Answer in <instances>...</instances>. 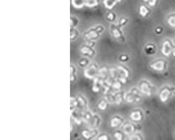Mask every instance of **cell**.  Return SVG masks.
<instances>
[{
  "mask_svg": "<svg viewBox=\"0 0 175 140\" xmlns=\"http://www.w3.org/2000/svg\"><path fill=\"white\" fill-rule=\"evenodd\" d=\"M139 13L140 14H141V16H146V15L148 14V11L147 8H146L144 6H142L141 7H140V9H139Z\"/></svg>",
  "mask_w": 175,
  "mask_h": 140,
  "instance_id": "cell-12",
  "label": "cell"
},
{
  "mask_svg": "<svg viewBox=\"0 0 175 140\" xmlns=\"http://www.w3.org/2000/svg\"><path fill=\"white\" fill-rule=\"evenodd\" d=\"M131 119L134 121H139L142 119V114L139 111H134L131 113Z\"/></svg>",
  "mask_w": 175,
  "mask_h": 140,
  "instance_id": "cell-9",
  "label": "cell"
},
{
  "mask_svg": "<svg viewBox=\"0 0 175 140\" xmlns=\"http://www.w3.org/2000/svg\"><path fill=\"white\" fill-rule=\"evenodd\" d=\"M86 5L89 6V7H93L98 4V0H85Z\"/></svg>",
  "mask_w": 175,
  "mask_h": 140,
  "instance_id": "cell-10",
  "label": "cell"
},
{
  "mask_svg": "<svg viewBox=\"0 0 175 140\" xmlns=\"http://www.w3.org/2000/svg\"><path fill=\"white\" fill-rule=\"evenodd\" d=\"M162 51H163V53L165 55V56H169L170 52H171V47H170L169 43L165 42Z\"/></svg>",
  "mask_w": 175,
  "mask_h": 140,
  "instance_id": "cell-6",
  "label": "cell"
},
{
  "mask_svg": "<svg viewBox=\"0 0 175 140\" xmlns=\"http://www.w3.org/2000/svg\"><path fill=\"white\" fill-rule=\"evenodd\" d=\"M121 122H122V120L120 119V118L115 117L114 119L111 120V126H113V127H116V126H119L120 123H121Z\"/></svg>",
  "mask_w": 175,
  "mask_h": 140,
  "instance_id": "cell-11",
  "label": "cell"
},
{
  "mask_svg": "<svg viewBox=\"0 0 175 140\" xmlns=\"http://www.w3.org/2000/svg\"><path fill=\"white\" fill-rule=\"evenodd\" d=\"M151 67L153 69H156V70H163L164 68V62L163 61H158V62H155L154 64H152L151 65Z\"/></svg>",
  "mask_w": 175,
  "mask_h": 140,
  "instance_id": "cell-7",
  "label": "cell"
},
{
  "mask_svg": "<svg viewBox=\"0 0 175 140\" xmlns=\"http://www.w3.org/2000/svg\"><path fill=\"white\" fill-rule=\"evenodd\" d=\"M127 57L126 56H125V55H123V56L120 58V60L123 61V62H125V61H127Z\"/></svg>",
  "mask_w": 175,
  "mask_h": 140,
  "instance_id": "cell-20",
  "label": "cell"
},
{
  "mask_svg": "<svg viewBox=\"0 0 175 140\" xmlns=\"http://www.w3.org/2000/svg\"><path fill=\"white\" fill-rule=\"evenodd\" d=\"M144 1H149V0H144Z\"/></svg>",
  "mask_w": 175,
  "mask_h": 140,
  "instance_id": "cell-22",
  "label": "cell"
},
{
  "mask_svg": "<svg viewBox=\"0 0 175 140\" xmlns=\"http://www.w3.org/2000/svg\"><path fill=\"white\" fill-rule=\"evenodd\" d=\"M112 32H113L114 36L116 37V38H120L121 37V33H120L119 30H118L116 27L112 28Z\"/></svg>",
  "mask_w": 175,
  "mask_h": 140,
  "instance_id": "cell-13",
  "label": "cell"
},
{
  "mask_svg": "<svg viewBox=\"0 0 175 140\" xmlns=\"http://www.w3.org/2000/svg\"><path fill=\"white\" fill-rule=\"evenodd\" d=\"M81 52H83V53H87L88 55H90V56H92V55H93V51L90 49V48H87V47H84L81 50Z\"/></svg>",
  "mask_w": 175,
  "mask_h": 140,
  "instance_id": "cell-14",
  "label": "cell"
},
{
  "mask_svg": "<svg viewBox=\"0 0 175 140\" xmlns=\"http://www.w3.org/2000/svg\"><path fill=\"white\" fill-rule=\"evenodd\" d=\"M120 0H105V2H104V4H105V5L106 7L107 8H109V9H111L114 7V6L116 5V3L118 2H120Z\"/></svg>",
  "mask_w": 175,
  "mask_h": 140,
  "instance_id": "cell-3",
  "label": "cell"
},
{
  "mask_svg": "<svg viewBox=\"0 0 175 140\" xmlns=\"http://www.w3.org/2000/svg\"><path fill=\"white\" fill-rule=\"evenodd\" d=\"M71 23H72V27H74V26H76L77 25V23H78V19L76 17H72L71 18Z\"/></svg>",
  "mask_w": 175,
  "mask_h": 140,
  "instance_id": "cell-18",
  "label": "cell"
},
{
  "mask_svg": "<svg viewBox=\"0 0 175 140\" xmlns=\"http://www.w3.org/2000/svg\"><path fill=\"white\" fill-rule=\"evenodd\" d=\"M87 60L88 59H83V60H81V61H80L79 64L81 65V66L82 67L87 66V65H88V61Z\"/></svg>",
  "mask_w": 175,
  "mask_h": 140,
  "instance_id": "cell-19",
  "label": "cell"
},
{
  "mask_svg": "<svg viewBox=\"0 0 175 140\" xmlns=\"http://www.w3.org/2000/svg\"><path fill=\"white\" fill-rule=\"evenodd\" d=\"M107 103L106 102V101H105V100H102L98 106L99 108L102 109V110H105V109L107 108Z\"/></svg>",
  "mask_w": 175,
  "mask_h": 140,
  "instance_id": "cell-15",
  "label": "cell"
},
{
  "mask_svg": "<svg viewBox=\"0 0 175 140\" xmlns=\"http://www.w3.org/2000/svg\"><path fill=\"white\" fill-rule=\"evenodd\" d=\"M72 4L75 8H80L86 5L85 0H72Z\"/></svg>",
  "mask_w": 175,
  "mask_h": 140,
  "instance_id": "cell-8",
  "label": "cell"
},
{
  "mask_svg": "<svg viewBox=\"0 0 175 140\" xmlns=\"http://www.w3.org/2000/svg\"><path fill=\"white\" fill-rule=\"evenodd\" d=\"M156 2V0H149V4L151 6H154Z\"/></svg>",
  "mask_w": 175,
  "mask_h": 140,
  "instance_id": "cell-21",
  "label": "cell"
},
{
  "mask_svg": "<svg viewBox=\"0 0 175 140\" xmlns=\"http://www.w3.org/2000/svg\"><path fill=\"white\" fill-rule=\"evenodd\" d=\"M170 94V92L168 91L167 89L163 90V91L161 92V95H160V97H161V101L162 102L167 101V99H168V97H169Z\"/></svg>",
  "mask_w": 175,
  "mask_h": 140,
  "instance_id": "cell-5",
  "label": "cell"
},
{
  "mask_svg": "<svg viewBox=\"0 0 175 140\" xmlns=\"http://www.w3.org/2000/svg\"><path fill=\"white\" fill-rule=\"evenodd\" d=\"M105 30L102 27V25H99L98 27L92 30V31H89L86 34V37L89 40H92V39H97L99 37V34L102 32L103 30Z\"/></svg>",
  "mask_w": 175,
  "mask_h": 140,
  "instance_id": "cell-1",
  "label": "cell"
},
{
  "mask_svg": "<svg viewBox=\"0 0 175 140\" xmlns=\"http://www.w3.org/2000/svg\"><path fill=\"white\" fill-rule=\"evenodd\" d=\"M141 90L142 93L146 94V95H149L151 94V88H149V86H148V84H146L145 82L142 83L141 84Z\"/></svg>",
  "mask_w": 175,
  "mask_h": 140,
  "instance_id": "cell-4",
  "label": "cell"
},
{
  "mask_svg": "<svg viewBox=\"0 0 175 140\" xmlns=\"http://www.w3.org/2000/svg\"><path fill=\"white\" fill-rule=\"evenodd\" d=\"M133 130V126H130V125H127V126H125V133H130L132 132Z\"/></svg>",
  "mask_w": 175,
  "mask_h": 140,
  "instance_id": "cell-16",
  "label": "cell"
},
{
  "mask_svg": "<svg viewBox=\"0 0 175 140\" xmlns=\"http://www.w3.org/2000/svg\"><path fill=\"white\" fill-rule=\"evenodd\" d=\"M115 18H116V14H114V13H109V14H108L107 19L109 20L110 21H114Z\"/></svg>",
  "mask_w": 175,
  "mask_h": 140,
  "instance_id": "cell-17",
  "label": "cell"
},
{
  "mask_svg": "<svg viewBox=\"0 0 175 140\" xmlns=\"http://www.w3.org/2000/svg\"><path fill=\"white\" fill-rule=\"evenodd\" d=\"M98 72V67L95 64L90 65L87 69L85 70V76L86 77L92 78L96 76Z\"/></svg>",
  "mask_w": 175,
  "mask_h": 140,
  "instance_id": "cell-2",
  "label": "cell"
}]
</instances>
